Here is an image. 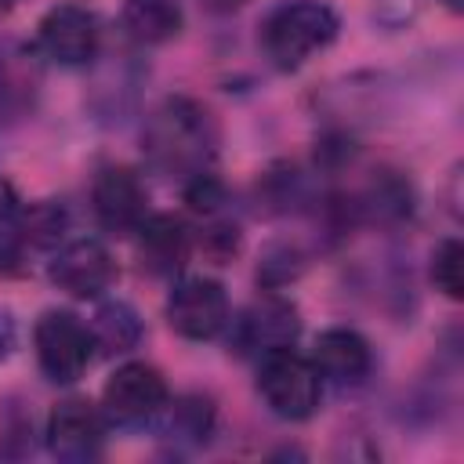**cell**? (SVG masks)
<instances>
[{
  "label": "cell",
  "mask_w": 464,
  "mask_h": 464,
  "mask_svg": "<svg viewBox=\"0 0 464 464\" xmlns=\"http://www.w3.org/2000/svg\"><path fill=\"white\" fill-rule=\"evenodd\" d=\"M218 120L214 112L188 94H167L141 123V156L145 163L174 181H188L214 167L218 160Z\"/></svg>",
  "instance_id": "obj_1"
},
{
  "label": "cell",
  "mask_w": 464,
  "mask_h": 464,
  "mask_svg": "<svg viewBox=\"0 0 464 464\" xmlns=\"http://www.w3.org/2000/svg\"><path fill=\"white\" fill-rule=\"evenodd\" d=\"M341 36V14L326 0H283L261 22L257 44L279 72H294Z\"/></svg>",
  "instance_id": "obj_2"
},
{
  "label": "cell",
  "mask_w": 464,
  "mask_h": 464,
  "mask_svg": "<svg viewBox=\"0 0 464 464\" xmlns=\"http://www.w3.org/2000/svg\"><path fill=\"white\" fill-rule=\"evenodd\" d=\"M257 395L279 420H308L323 402V377L315 362L294 348H276L257 359Z\"/></svg>",
  "instance_id": "obj_3"
},
{
  "label": "cell",
  "mask_w": 464,
  "mask_h": 464,
  "mask_svg": "<svg viewBox=\"0 0 464 464\" xmlns=\"http://www.w3.org/2000/svg\"><path fill=\"white\" fill-rule=\"evenodd\" d=\"M33 352L40 373L51 384H76L94 359V337L76 312L47 308L33 323Z\"/></svg>",
  "instance_id": "obj_4"
},
{
  "label": "cell",
  "mask_w": 464,
  "mask_h": 464,
  "mask_svg": "<svg viewBox=\"0 0 464 464\" xmlns=\"http://www.w3.org/2000/svg\"><path fill=\"white\" fill-rule=\"evenodd\" d=\"M228 348L243 359H261L276 348H294L301 337V312L290 297L268 290L228 315Z\"/></svg>",
  "instance_id": "obj_5"
},
{
  "label": "cell",
  "mask_w": 464,
  "mask_h": 464,
  "mask_svg": "<svg viewBox=\"0 0 464 464\" xmlns=\"http://www.w3.org/2000/svg\"><path fill=\"white\" fill-rule=\"evenodd\" d=\"M36 51L62 69H87L102 54V18L83 4H54L36 25Z\"/></svg>",
  "instance_id": "obj_6"
},
{
  "label": "cell",
  "mask_w": 464,
  "mask_h": 464,
  "mask_svg": "<svg viewBox=\"0 0 464 464\" xmlns=\"http://www.w3.org/2000/svg\"><path fill=\"white\" fill-rule=\"evenodd\" d=\"M170 388L163 381V373L152 362L130 359L123 366H116L102 388V413L109 417V424L120 428H149L160 410L167 406Z\"/></svg>",
  "instance_id": "obj_7"
},
{
  "label": "cell",
  "mask_w": 464,
  "mask_h": 464,
  "mask_svg": "<svg viewBox=\"0 0 464 464\" xmlns=\"http://www.w3.org/2000/svg\"><path fill=\"white\" fill-rule=\"evenodd\" d=\"M167 323L178 337L185 341H214L218 334H225L232 304L228 294L218 279L210 276H185L170 286L167 294Z\"/></svg>",
  "instance_id": "obj_8"
},
{
  "label": "cell",
  "mask_w": 464,
  "mask_h": 464,
  "mask_svg": "<svg viewBox=\"0 0 464 464\" xmlns=\"http://www.w3.org/2000/svg\"><path fill=\"white\" fill-rule=\"evenodd\" d=\"M105 435H109V417L102 413L98 402H91L83 395H69V399L54 402V410L47 413V424H44L47 453L65 464H87V460L102 457Z\"/></svg>",
  "instance_id": "obj_9"
},
{
  "label": "cell",
  "mask_w": 464,
  "mask_h": 464,
  "mask_svg": "<svg viewBox=\"0 0 464 464\" xmlns=\"http://www.w3.org/2000/svg\"><path fill=\"white\" fill-rule=\"evenodd\" d=\"M47 279L65 297L98 301L105 290H112V283L120 279V268H116L112 250L102 239L83 236V239H69L54 250V257L47 261Z\"/></svg>",
  "instance_id": "obj_10"
},
{
  "label": "cell",
  "mask_w": 464,
  "mask_h": 464,
  "mask_svg": "<svg viewBox=\"0 0 464 464\" xmlns=\"http://www.w3.org/2000/svg\"><path fill=\"white\" fill-rule=\"evenodd\" d=\"M91 210L109 236H134L149 218V188L141 174L123 163L102 167L91 185Z\"/></svg>",
  "instance_id": "obj_11"
},
{
  "label": "cell",
  "mask_w": 464,
  "mask_h": 464,
  "mask_svg": "<svg viewBox=\"0 0 464 464\" xmlns=\"http://www.w3.org/2000/svg\"><path fill=\"white\" fill-rule=\"evenodd\" d=\"M44 94V54L36 44L4 36L0 40V123L14 127L29 120Z\"/></svg>",
  "instance_id": "obj_12"
},
{
  "label": "cell",
  "mask_w": 464,
  "mask_h": 464,
  "mask_svg": "<svg viewBox=\"0 0 464 464\" xmlns=\"http://www.w3.org/2000/svg\"><path fill=\"white\" fill-rule=\"evenodd\" d=\"M134 250H138L141 272L170 279V276H178L188 265V257L196 250V239H192V228L181 218H174V214H149L138 225V232H134Z\"/></svg>",
  "instance_id": "obj_13"
},
{
  "label": "cell",
  "mask_w": 464,
  "mask_h": 464,
  "mask_svg": "<svg viewBox=\"0 0 464 464\" xmlns=\"http://www.w3.org/2000/svg\"><path fill=\"white\" fill-rule=\"evenodd\" d=\"M323 381L337 388H359L373 373V348L370 341L352 326H326L308 355Z\"/></svg>",
  "instance_id": "obj_14"
},
{
  "label": "cell",
  "mask_w": 464,
  "mask_h": 464,
  "mask_svg": "<svg viewBox=\"0 0 464 464\" xmlns=\"http://www.w3.org/2000/svg\"><path fill=\"white\" fill-rule=\"evenodd\" d=\"M152 428L181 446V450H196V446H207L214 428H218V406L210 395L203 392H185V395H174L167 399V406L160 410V417L152 420Z\"/></svg>",
  "instance_id": "obj_15"
},
{
  "label": "cell",
  "mask_w": 464,
  "mask_h": 464,
  "mask_svg": "<svg viewBox=\"0 0 464 464\" xmlns=\"http://www.w3.org/2000/svg\"><path fill=\"white\" fill-rule=\"evenodd\" d=\"M91 337H94V352L116 359V355H130L141 337H145V323L138 315V308L123 297H105L94 315H91Z\"/></svg>",
  "instance_id": "obj_16"
},
{
  "label": "cell",
  "mask_w": 464,
  "mask_h": 464,
  "mask_svg": "<svg viewBox=\"0 0 464 464\" xmlns=\"http://www.w3.org/2000/svg\"><path fill=\"white\" fill-rule=\"evenodd\" d=\"M120 29L138 47H160L185 29V11L178 0H127L120 11Z\"/></svg>",
  "instance_id": "obj_17"
},
{
  "label": "cell",
  "mask_w": 464,
  "mask_h": 464,
  "mask_svg": "<svg viewBox=\"0 0 464 464\" xmlns=\"http://www.w3.org/2000/svg\"><path fill=\"white\" fill-rule=\"evenodd\" d=\"M18 232H22V243L25 246L58 250L65 243V232H69V210H65V203H58V199H36V203L22 207Z\"/></svg>",
  "instance_id": "obj_18"
},
{
  "label": "cell",
  "mask_w": 464,
  "mask_h": 464,
  "mask_svg": "<svg viewBox=\"0 0 464 464\" xmlns=\"http://www.w3.org/2000/svg\"><path fill=\"white\" fill-rule=\"evenodd\" d=\"M304 265H308V257H304V250H301L297 243L276 239V243H268V246L261 250V257H257V283H261L265 290H283L286 283H294V279L304 272Z\"/></svg>",
  "instance_id": "obj_19"
},
{
  "label": "cell",
  "mask_w": 464,
  "mask_h": 464,
  "mask_svg": "<svg viewBox=\"0 0 464 464\" xmlns=\"http://www.w3.org/2000/svg\"><path fill=\"white\" fill-rule=\"evenodd\" d=\"M428 276H431V286L442 297H450V301L464 297V246H460L457 236H446L442 243H435Z\"/></svg>",
  "instance_id": "obj_20"
},
{
  "label": "cell",
  "mask_w": 464,
  "mask_h": 464,
  "mask_svg": "<svg viewBox=\"0 0 464 464\" xmlns=\"http://www.w3.org/2000/svg\"><path fill=\"white\" fill-rule=\"evenodd\" d=\"M192 239L203 250V257H210L214 265H228L239 254V246H243V228L236 221H228V218L210 214L207 225L199 232H192Z\"/></svg>",
  "instance_id": "obj_21"
},
{
  "label": "cell",
  "mask_w": 464,
  "mask_h": 464,
  "mask_svg": "<svg viewBox=\"0 0 464 464\" xmlns=\"http://www.w3.org/2000/svg\"><path fill=\"white\" fill-rule=\"evenodd\" d=\"M0 453L4 457H25L33 453V417L25 410H4L0 417Z\"/></svg>",
  "instance_id": "obj_22"
},
{
  "label": "cell",
  "mask_w": 464,
  "mask_h": 464,
  "mask_svg": "<svg viewBox=\"0 0 464 464\" xmlns=\"http://www.w3.org/2000/svg\"><path fill=\"white\" fill-rule=\"evenodd\" d=\"M420 0H373V18L384 22V25H406L413 14H417Z\"/></svg>",
  "instance_id": "obj_23"
},
{
  "label": "cell",
  "mask_w": 464,
  "mask_h": 464,
  "mask_svg": "<svg viewBox=\"0 0 464 464\" xmlns=\"http://www.w3.org/2000/svg\"><path fill=\"white\" fill-rule=\"evenodd\" d=\"M18 214H22L18 188H14L7 178H0V228H4V225H14V221H18Z\"/></svg>",
  "instance_id": "obj_24"
},
{
  "label": "cell",
  "mask_w": 464,
  "mask_h": 464,
  "mask_svg": "<svg viewBox=\"0 0 464 464\" xmlns=\"http://www.w3.org/2000/svg\"><path fill=\"white\" fill-rule=\"evenodd\" d=\"M18 348V323L11 308H0V362L11 359V352Z\"/></svg>",
  "instance_id": "obj_25"
},
{
  "label": "cell",
  "mask_w": 464,
  "mask_h": 464,
  "mask_svg": "<svg viewBox=\"0 0 464 464\" xmlns=\"http://www.w3.org/2000/svg\"><path fill=\"white\" fill-rule=\"evenodd\" d=\"M199 4H203V11H210V14H232V11L246 7L250 0H199Z\"/></svg>",
  "instance_id": "obj_26"
},
{
  "label": "cell",
  "mask_w": 464,
  "mask_h": 464,
  "mask_svg": "<svg viewBox=\"0 0 464 464\" xmlns=\"http://www.w3.org/2000/svg\"><path fill=\"white\" fill-rule=\"evenodd\" d=\"M439 4H442L450 14H460V11H464V0H439Z\"/></svg>",
  "instance_id": "obj_27"
},
{
  "label": "cell",
  "mask_w": 464,
  "mask_h": 464,
  "mask_svg": "<svg viewBox=\"0 0 464 464\" xmlns=\"http://www.w3.org/2000/svg\"><path fill=\"white\" fill-rule=\"evenodd\" d=\"M18 4H22V0H0V18H7V14L18 7Z\"/></svg>",
  "instance_id": "obj_28"
}]
</instances>
